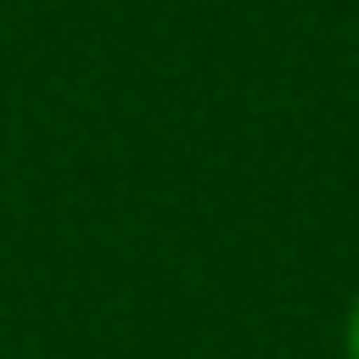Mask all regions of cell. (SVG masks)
<instances>
[{"label":"cell","instance_id":"1","mask_svg":"<svg viewBox=\"0 0 359 359\" xmlns=\"http://www.w3.org/2000/svg\"><path fill=\"white\" fill-rule=\"evenodd\" d=\"M348 359H359V297L348 309Z\"/></svg>","mask_w":359,"mask_h":359}]
</instances>
